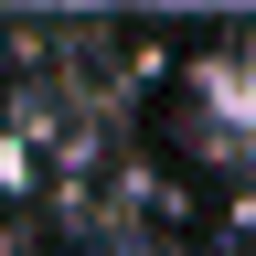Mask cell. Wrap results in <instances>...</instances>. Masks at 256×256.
<instances>
[]
</instances>
